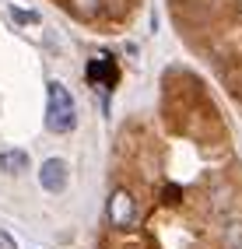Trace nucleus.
<instances>
[{"mask_svg": "<svg viewBox=\"0 0 242 249\" xmlns=\"http://www.w3.org/2000/svg\"><path fill=\"white\" fill-rule=\"evenodd\" d=\"M74 126H77V109L70 91L60 81H50L46 85V130L50 134H70Z\"/></svg>", "mask_w": 242, "mask_h": 249, "instance_id": "f257e3e1", "label": "nucleus"}, {"mask_svg": "<svg viewBox=\"0 0 242 249\" xmlns=\"http://www.w3.org/2000/svg\"><path fill=\"white\" fill-rule=\"evenodd\" d=\"M134 214H137V207H134L130 190L116 186V190L109 193V204H105V218H109V225H112V228H130V225H134Z\"/></svg>", "mask_w": 242, "mask_h": 249, "instance_id": "f03ea898", "label": "nucleus"}, {"mask_svg": "<svg viewBox=\"0 0 242 249\" xmlns=\"http://www.w3.org/2000/svg\"><path fill=\"white\" fill-rule=\"evenodd\" d=\"M67 161L63 158H46L42 161V169H39V182H42V190L46 193H63L67 190Z\"/></svg>", "mask_w": 242, "mask_h": 249, "instance_id": "7ed1b4c3", "label": "nucleus"}, {"mask_svg": "<svg viewBox=\"0 0 242 249\" xmlns=\"http://www.w3.org/2000/svg\"><path fill=\"white\" fill-rule=\"evenodd\" d=\"M116 77H120V71H116V63H112V60L99 56V60L88 63V81L95 88H112V85H116Z\"/></svg>", "mask_w": 242, "mask_h": 249, "instance_id": "20e7f679", "label": "nucleus"}, {"mask_svg": "<svg viewBox=\"0 0 242 249\" xmlns=\"http://www.w3.org/2000/svg\"><path fill=\"white\" fill-rule=\"evenodd\" d=\"M0 172H4V176H21V172H28V155L18 151V147L0 151Z\"/></svg>", "mask_w": 242, "mask_h": 249, "instance_id": "39448f33", "label": "nucleus"}, {"mask_svg": "<svg viewBox=\"0 0 242 249\" xmlns=\"http://www.w3.org/2000/svg\"><path fill=\"white\" fill-rule=\"evenodd\" d=\"M221 239H225V249H242V218H232L228 225H225Z\"/></svg>", "mask_w": 242, "mask_h": 249, "instance_id": "423d86ee", "label": "nucleus"}, {"mask_svg": "<svg viewBox=\"0 0 242 249\" xmlns=\"http://www.w3.org/2000/svg\"><path fill=\"white\" fill-rule=\"evenodd\" d=\"M99 4L102 0H74V11H77V18H95V14H99Z\"/></svg>", "mask_w": 242, "mask_h": 249, "instance_id": "0eeeda50", "label": "nucleus"}, {"mask_svg": "<svg viewBox=\"0 0 242 249\" xmlns=\"http://www.w3.org/2000/svg\"><path fill=\"white\" fill-rule=\"evenodd\" d=\"M11 18L18 25H39V14L35 11H21V7H11Z\"/></svg>", "mask_w": 242, "mask_h": 249, "instance_id": "6e6552de", "label": "nucleus"}, {"mask_svg": "<svg viewBox=\"0 0 242 249\" xmlns=\"http://www.w3.org/2000/svg\"><path fill=\"white\" fill-rule=\"evenodd\" d=\"M161 196H165V204H179V186H165Z\"/></svg>", "mask_w": 242, "mask_h": 249, "instance_id": "1a4fd4ad", "label": "nucleus"}, {"mask_svg": "<svg viewBox=\"0 0 242 249\" xmlns=\"http://www.w3.org/2000/svg\"><path fill=\"white\" fill-rule=\"evenodd\" d=\"M0 249H18L14 235H11V231H4V228H0Z\"/></svg>", "mask_w": 242, "mask_h": 249, "instance_id": "9d476101", "label": "nucleus"}]
</instances>
